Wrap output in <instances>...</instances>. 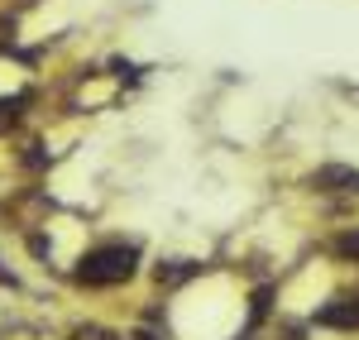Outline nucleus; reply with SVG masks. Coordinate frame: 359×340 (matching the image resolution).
Returning a JSON list of instances; mask_svg holds the SVG:
<instances>
[{
	"label": "nucleus",
	"mask_w": 359,
	"mask_h": 340,
	"mask_svg": "<svg viewBox=\"0 0 359 340\" xmlns=\"http://www.w3.org/2000/svg\"><path fill=\"white\" fill-rule=\"evenodd\" d=\"M345 259H359V230H350V235H340V245H335Z\"/></svg>",
	"instance_id": "obj_5"
},
{
	"label": "nucleus",
	"mask_w": 359,
	"mask_h": 340,
	"mask_svg": "<svg viewBox=\"0 0 359 340\" xmlns=\"http://www.w3.org/2000/svg\"><path fill=\"white\" fill-rule=\"evenodd\" d=\"M311 182L321 192H359V168H350V163H326V168H316Z\"/></svg>",
	"instance_id": "obj_2"
},
{
	"label": "nucleus",
	"mask_w": 359,
	"mask_h": 340,
	"mask_svg": "<svg viewBox=\"0 0 359 340\" xmlns=\"http://www.w3.org/2000/svg\"><path fill=\"white\" fill-rule=\"evenodd\" d=\"M135 264H139L135 245H96V250L82 254L77 278L86 287H115V283H125V278H135Z\"/></svg>",
	"instance_id": "obj_1"
},
{
	"label": "nucleus",
	"mask_w": 359,
	"mask_h": 340,
	"mask_svg": "<svg viewBox=\"0 0 359 340\" xmlns=\"http://www.w3.org/2000/svg\"><path fill=\"white\" fill-rule=\"evenodd\" d=\"M192 273H196V264H187V259H172V264H158V283H163V287L187 283Z\"/></svg>",
	"instance_id": "obj_4"
},
{
	"label": "nucleus",
	"mask_w": 359,
	"mask_h": 340,
	"mask_svg": "<svg viewBox=\"0 0 359 340\" xmlns=\"http://www.w3.org/2000/svg\"><path fill=\"white\" fill-rule=\"evenodd\" d=\"M316 326H335V331H355L359 326V297H340L331 307L316 312Z\"/></svg>",
	"instance_id": "obj_3"
}]
</instances>
